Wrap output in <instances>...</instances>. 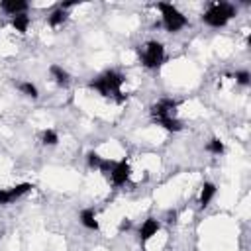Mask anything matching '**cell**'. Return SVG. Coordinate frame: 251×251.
Wrapping results in <instances>:
<instances>
[{"label": "cell", "mask_w": 251, "mask_h": 251, "mask_svg": "<svg viewBox=\"0 0 251 251\" xmlns=\"http://www.w3.org/2000/svg\"><path fill=\"white\" fill-rule=\"evenodd\" d=\"M126 82V76L120 73V71H114V69H108L104 73H100L96 78L90 80V88L96 90L100 96L104 98H112L116 102H124L126 96L122 92V86Z\"/></svg>", "instance_id": "6da1fadb"}, {"label": "cell", "mask_w": 251, "mask_h": 251, "mask_svg": "<svg viewBox=\"0 0 251 251\" xmlns=\"http://www.w3.org/2000/svg\"><path fill=\"white\" fill-rule=\"evenodd\" d=\"M235 6L229 2H214L208 6V10L200 16V20L210 27H226L229 20L235 18Z\"/></svg>", "instance_id": "7a4b0ae2"}, {"label": "cell", "mask_w": 251, "mask_h": 251, "mask_svg": "<svg viewBox=\"0 0 251 251\" xmlns=\"http://www.w3.org/2000/svg\"><path fill=\"white\" fill-rule=\"evenodd\" d=\"M157 10L161 12V24L169 33H176L188 25V18L171 2H159Z\"/></svg>", "instance_id": "3957f363"}, {"label": "cell", "mask_w": 251, "mask_h": 251, "mask_svg": "<svg viewBox=\"0 0 251 251\" xmlns=\"http://www.w3.org/2000/svg\"><path fill=\"white\" fill-rule=\"evenodd\" d=\"M139 59H141V65L145 69H157L163 65L165 61V45L161 41H147L141 49H139Z\"/></svg>", "instance_id": "277c9868"}, {"label": "cell", "mask_w": 251, "mask_h": 251, "mask_svg": "<svg viewBox=\"0 0 251 251\" xmlns=\"http://www.w3.org/2000/svg\"><path fill=\"white\" fill-rule=\"evenodd\" d=\"M176 108H178L176 100L161 98L159 102H155L151 106V118H153V122H161V120H167V118H176Z\"/></svg>", "instance_id": "5b68a950"}, {"label": "cell", "mask_w": 251, "mask_h": 251, "mask_svg": "<svg viewBox=\"0 0 251 251\" xmlns=\"http://www.w3.org/2000/svg\"><path fill=\"white\" fill-rule=\"evenodd\" d=\"M31 188H33L31 182H20V184L8 186V188H0V206H8V204L20 200L27 192H31Z\"/></svg>", "instance_id": "8992f818"}, {"label": "cell", "mask_w": 251, "mask_h": 251, "mask_svg": "<svg viewBox=\"0 0 251 251\" xmlns=\"http://www.w3.org/2000/svg\"><path fill=\"white\" fill-rule=\"evenodd\" d=\"M129 176H131V167H129L127 159H120V161L114 163L108 180H110L114 186H124V184L129 180Z\"/></svg>", "instance_id": "52a82bcc"}, {"label": "cell", "mask_w": 251, "mask_h": 251, "mask_svg": "<svg viewBox=\"0 0 251 251\" xmlns=\"http://www.w3.org/2000/svg\"><path fill=\"white\" fill-rule=\"evenodd\" d=\"M159 229H161L159 220H155V218H147V220L139 226V243L145 245L149 239H153V237L159 233Z\"/></svg>", "instance_id": "ba28073f"}, {"label": "cell", "mask_w": 251, "mask_h": 251, "mask_svg": "<svg viewBox=\"0 0 251 251\" xmlns=\"http://www.w3.org/2000/svg\"><path fill=\"white\" fill-rule=\"evenodd\" d=\"M78 222H80L82 227H86V229H90V231H98V229H100V224H98V218H96V210H94V208H84V210H80Z\"/></svg>", "instance_id": "9c48e42d"}, {"label": "cell", "mask_w": 251, "mask_h": 251, "mask_svg": "<svg viewBox=\"0 0 251 251\" xmlns=\"http://www.w3.org/2000/svg\"><path fill=\"white\" fill-rule=\"evenodd\" d=\"M29 8L27 2L24 0H2L0 2V10L6 12L8 16H18V14H25Z\"/></svg>", "instance_id": "30bf717a"}, {"label": "cell", "mask_w": 251, "mask_h": 251, "mask_svg": "<svg viewBox=\"0 0 251 251\" xmlns=\"http://www.w3.org/2000/svg\"><path fill=\"white\" fill-rule=\"evenodd\" d=\"M49 75H51V78H53V82L57 86H69V82H71V75L61 65H51L49 67Z\"/></svg>", "instance_id": "8fae6325"}, {"label": "cell", "mask_w": 251, "mask_h": 251, "mask_svg": "<svg viewBox=\"0 0 251 251\" xmlns=\"http://www.w3.org/2000/svg\"><path fill=\"white\" fill-rule=\"evenodd\" d=\"M216 192H218V186H216L214 182H204V184H202V190H200V198H198V202H200V208H202V210L210 206V202L214 200Z\"/></svg>", "instance_id": "7c38bea8"}, {"label": "cell", "mask_w": 251, "mask_h": 251, "mask_svg": "<svg viewBox=\"0 0 251 251\" xmlns=\"http://www.w3.org/2000/svg\"><path fill=\"white\" fill-rule=\"evenodd\" d=\"M10 24H12V27H14L18 33L24 35V33H27L31 20H29L27 14H18V16H12V18H10Z\"/></svg>", "instance_id": "4fadbf2b"}, {"label": "cell", "mask_w": 251, "mask_h": 251, "mask_svg": "<svg viewBox=\"0 0 251 251\" xmlns=\"http://www.w3.org/2000/svg\"><path fill=\"white\" fill-rule=\"evenodd\" d=\"M67 22V10H63V8H55L49 16H47V24L51 25V27H59V25H63Z\"/></svg>", "instance_id": "5bb4252c"}, {"label": "cell", "mask_w": 251, "mask_h": 251, "mask_svg": "<svg viewBox=\"0 0 251 251\" xmlns=\"http://www.w3.org/2000/svg\"><path fill=\"white\" fill-rule=\"evenodd\" d=\"M18 90L24 94V96H27V98H37L39 96V90H37V86L31 82V80H22L20 84H18Z\"/></svg>", "instance_id": "9a60e30c"}, {"label": "cell", "mask_w": 251, "mask_h": 251, "mask_svg": "<svg viewBox=\"0 0 251 251\" xmlns=\"http://www.w3.org/2000/svg\"><path fill=\"white\" fill-rule=\"evenodd\" d=\"M39 139H41V143L47 145V147H55V145L59 143V135H57L55 129H43L41 135H39Z\"/></svg>", "instance_id": "2e32d148"}, {"label": "cell", "mask_w": 251, "mask_h": 251, "mask_svg": "<svg viewBox=\"0 0 251 251\" xmlns=\"http://www.w3.org/2000/svg\"><path fill=\"white\" fill-rule=\"evenodd\" d=\"M206 151L212 153V155H222V153L226 151V145H224V141H222L220 137H212V139L206 143Z\"/></svg>", "instance_id": "e0dca14e"}, {"label": "cell", "mask_w": 251, "mask_h": 251, "mask_svg": "<svg viewBox=\"0 0 251 251\" xmlns=\"http://www.w3.org/2000/svg\"><path fill=\"white\" fill-rule=\"evenodd\" d=\"M161 127H165L167 131H180L182 129V122L178 120V118H167V120H161V122H157Z\"/></svg>", "instance_id": "ac0fdd59"}, {"label": "cell", "mask_w": 251, "mask_h": 251, "mask_svg": "<svg viewBox=\"0 0 251 251\" xmlns=\"http://www.w3.org/2000/svg\"><path fill=\"white\" fill-rule=\"evenodd\" d=\"M102 159H104V157H102L100 153H96V151H88V153H86V165H88L90 169H96V171H98V167L102 165Z\"/></svg>", "instance_id": "d6986e66"}, {"label": "cell", "mask_w": 251, "mask_h": 251, "mask_svg": "<svg viewBox=\"0 0 251 251\" xmlns=\"http://www.w3.org/2000/svg\"><path fill=\"white\" fill-rule=\"evenodd\" d=\"M233 78H235V82L241 84V86H247V84L251 82L249 71H235V73H233Z\"/></svg>", "instance_id": "ffe728a7"}, {"label": "cell", "mask_w": 251, "mask_h": 251, "mask_svg": "<svg viewBox=\"0 0 251 251\" xmlns=\"http://www.w3.org/2000/svg\"><path fill=\"white\" fill-rule=\"evenodd\" d=\"M129 227H131V222H129V220H126V218H124V220H122V222H120V227H118V229H120V231H127V229H129Z\"/></svg>", "instance_id": "44dd1931"}]
</instances>
